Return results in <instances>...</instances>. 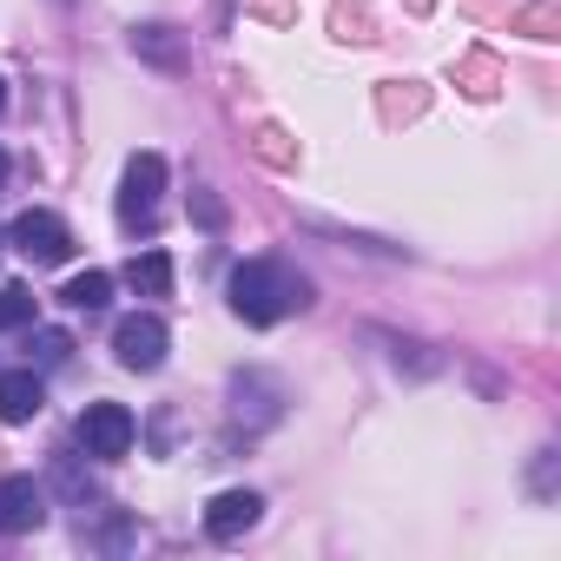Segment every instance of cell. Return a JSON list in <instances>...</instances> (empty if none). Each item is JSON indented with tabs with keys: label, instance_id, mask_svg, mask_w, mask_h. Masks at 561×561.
I'll use <instances>...</instances> for the list:
<instances>
[{
	"label": "cell",
	"instance_id": "obj_5",
	"mask_svg": "<svg viewBox=\"0 0 561 561\" xmlns=\"http://www.w3.org/2000/svg\"><path fill=\"white\" fill-rule=\"evenodd\" d=\"M165 344H172V331H165V318H152V311H133V318H119V331H113V357L126 364V370H159L165 364Z\"/></svg>",
	"mask_w": 561,
	"mask_h": 561
},
{
	"label": "cell",
	"instance_id": "obj_7",
	"mask_svg": "<svg viewBox=\"0 0 561 561\" xmlns=\"http://www.w3.org/2000/svg\"><path fill=\"white\" fill-rule=\"evenodd\" d=\"M47 522V489L34 476H0V535H34Z\"/></svg>",
	"mask_w": 561,
	"mask_h": 561
},
{
	"label": "cell",
	"instance_id": "obj_4",
	"mask_svg": "<svg viewBox=\"0 0 561 561\" xmlns=\"http://www.w3.org/2000/svg\"><path fill=\"white\" fill-rule=\"evenodd\" d=\"M73 436H80V449H87V456H100V462H119V456L133 449L139 423H133V410H126V403H87Z\"/></svg>",
	"mask_w": 561,
	"mask_h": 561
},
{
	"label": "cell",
	"instance_id": "obj_24",
	"mask_svg": "<svg viewBox=\"0 0 561 561\" xmlns=\"http://www.w3.org/2000/svg\"><path fill=\"white\" fill-rule=\"evenodd\" d=\"M430 8H436V0H410V14H430Z\"/></svg>",
	"mask_w": 561,
	"mask_h": 561
},
{
	"label": "cell",
	"instance_id": "obj_21",
	"mask_svg": "<svg viewBox=\"0 0 561 561\" xmlns=\"http://www.w3.org/2000/svg\"><path fill=\"white\" fill-rule=\"evenodd\" d=\"M93 541H100V548H106V554H119V548H126V541H133V515H126V508H119V515H113V522H106V528H100V535H93Z\"/></svg>",
	"mask_w": 561,
	"mask_h": 561
},
{
	"label": "cell",
	"instance_id": "obj_18",
	"mask_svg": "<svg viewBox=\"0 0 561 561\" xmlns=\"http://www.w3.org/2000/svg\"><path fill=\"white\" fill-rule=\"evenodd\" d=\"M192 225H198V231H211V238L225 231V205H218V192H211V185H192Z\"/></svg>",
	"mask_w": 561,
	"mask_h": 561
},
{
	"label": "cell",
	"instance_id": "obj_15",
	"mask_svg": "<svg viewBox=\"0 0 561 561\" xmlns=\"http://www.w3.org/2000/svg\"><path fill=\"white\" fill-rule=\"evenodd\" d=\"M54 482H60V495H67L73 508H87V502H93V476H80V456H73V449H60V456H54Z\"/></svg>",
	"mask_w": 561,
	"mask_h": 561
},
{
	"label": "cell",
	"instance_id": "obj_8",
	"mask_svg": "<svg viewBox=\"0 0 561 561\" xmlns=\"http://www.w3.org/2000/svg\"><path fill=\"white\" fill-rule=\"evenodd\" d=\"M257 515H264V495L257 489H225V495L205 502V535L211 541H238L244 528H257Z\"/></svg>",
	"mask_w": 561,
	"mask_h": 561
},
{
	"label": "cell",
	"instance_id": "obj_19",
	"mask_svg": "<svg viewBox=\"0 0 561 561\" xmlns=\"http://www.w3.org/2000/svg\"><path fill=\"white\" fill-rule=\"evenodd\" d=\"M515 27H522V34H535V41H554V8H548V0H535V8H522V14H515Z\"/></svg>",
	"mask_w": 561,
	"mask_h": 561
},
{
	"label": "cell",
	"instance_id": "obj_1",
	"mask_svg": "<svg viewBox=\"0 0 561 561\" xmlns=\"http://www.w3.org/2000/svg\"><path fill=\"white\" fill-rule=\"evenodd\" d=\"M225 298H231V318L271 331L285 324L291 311H311V277L285 257H244L231 277H225Z\"/></svg>",
	"mask_w": 561,
	"mask_h": 561
},
{
	"label": "cell",
	"instance_id": "obj_20",
	"mask_svg": "<svg viewBox=\"0 0 561 561\" xmlns=\"http://www.w3.org/2000/svg\"><path fill=\"white\" fill-rule=\"evenodd\" d=\"M554 462H561V449H535V476H528V489L548 502L554 495Z\"/></svg>",
	"mask_w": 561,
	"mask_h": 561
},
{
	"label": "cell",
	"instance_id": "obj_16",
	"mask_svg": "<svg viewBox=\"0 0 561 561\" xmlns=\"http://www.w3.org/2000/svg\"><path fill=\"white\" fill-rule=\"evenodd\" d=\"M34 324V291L27 285H0V331H21Z\"/></svg>",
	"mask_w": 561,
	"mask_h": 561
},
{
	"label": "cell",
	"instance_id": "obj_23",
	"mask_svg": "<svg viewBox=\"0 0 561 561\" xmlns=\"http://www.w3.org/2000/svg\"><path fill=\"white\" fill-rule=\"evenodd\" d=\"M423 113V93H383V119H410Z\"/></svg>",
	"mask_w": 561,
	"mask_h": 561
},
{
	"label": "cell",
	"instance_id": "obj_14",
	"mask_svg": "<svg viewBox=\"0 0 561 561\" xmlns=\"http://www.w3.org/2000/svg\"><path fill=\"white\" fill-rule=\"evenodd\" d=\"M377 344H390V364L410 370V377H430V370H436L430 344H416V337H390V331H377Z\"/></svg>",
	"mask_w": 561,
	"mask_h": 561
},
{
	"label": "cell",
	"instance_id": "obj_17",
	"mask_svg": "<svg viewBox=\"0 0 561 561\" xmlns=\"http://www.w3.org/2000/svg\"><path fill=\"white\" fill-rule=\"evenodd\" d=\"M27 351H34V364H41V370H60V364L73 357V337H67V331H34V344H27Z\"/></svg>",
	"mask_w": 561,
	"mask_h": 561
},
{
	"label": "cell",
	"instance_id": "obj_25",
	"mask_svg": "<svg viewBox=\"0 0 561 561\" xmlns=\"http://www.w3.org/2000/svg\"><path fill=\"white\" fill-rule=\"evenodd\" d=\"M0 113H8V80H0Z\"/></svg>",
	"mask_w": 561,
	"mask_h": 561
},
{
	"label": "cell",
	"instance_id": "obj_10",
	"mask_svg": "<svg viewBox=\"0 0 561 561\" xmlns=\"http://www.w3.org/2000/svg\"><path fill=\"white\" fill-rule=\"evenodd\" d=\"M133 54H139L146 67H159V73H185V60H192L185 34H179V27H165V21H146V27H133Z\"/></svg>",
	"mask_w": 561,
	"mask_h": 561
},
{
	"label": "cell",
	"instance_id": "obj_2",
	"mask_svg": "<svg viewBox=\"0 0 561 561\" xmlns=\"http://www.w3.org/2000/svg\"><path fill=\"white\" fill-rule=\"evenodd\" d=\"M159 192H165V159L159 152H133L119 172V225L126 231H152L159 225Z\"/></svg>",
	"mask_w": 561,
	"mask_h": 561
},
{
	"label": "cell",
	"instance_id": "obj_6",
	"mask_svg": "<svg viewBox=\"0 0 561 561\" xmlns=\"http://www.w3.org/2000/svg\"><path fill=\"white\" fill-rule=\"evenodd\" d=\"M231 403H238V423L244 430H271L277 416H285V383L264 377V370H238L231 377Z\"/></svg>",
	"mask_w": 561,
	"mask_h": 561
},
{
	"label": "cell",
	"instance_id": "obj_22",
	"mask_svg": "<svg viewBox=\"0 0 561 561\" xmlns=\"http://www.w3.org/2000/svg\"><path fill=\"white\" fill-rule=\"evenodd\" d=\"M257 152H264L271 165H291V159H298V152L285 146V133H277V126H264V133H257Z\"/></svg>",
	"mask_w": 561,
	"mask_h": 561
},
{
	"label": "cell",
	"instance_id": "obj_11",
	"mask_svg": "<svg viewBox=\"0 0 561 561\" xmlns=\"http://www.w3.org/2000/svg\"><path fill=\"white\" fill-rule=\"evenodd\" d=\"M126 285H133L139 298H172V257H165V251H133Z\"/></svg>",
	"mask_w": 561,
	"mask_h": 561
},
{
	"label": "cell",
	"instance_id": "obj_12",
	"mask_svg": "<svg viewBox=\"0 0 561 561\" xmlns=\"http://www.w3.org/2000/svg\"><path fill=\"white\" fill-rule=\"evenodd\" d=\"M60 305L67 311H106L113 305V271H80V277H67V285H60Z\"/></svg>",
	"mask_w": 561,
	"mask_h": 561
},
{
	"label": "cell",
	"instance_id": "obj_26",
	"mask_svg": "<svg viewBox=\"0 0 561 561\" xmlns=\"http://www.w3.org/2000/svg\"><path fill=\"white\" fill-rule=\"evenodd\" d=\"M0 185H8V152H0Z\"/></svg>",
	"mask_w": 561,
	"mask_h": 561
},
{
	"label": "cell",
	"instance_id": "obj_9",
	"mask_svg": "<svg viewBox=\"0 0 561 561\" xmlns=\"http://www.w3.org/2000/svg\"><path fill=\"white\" fill-rule=\"evenodd\" d=\"M47 410V383H41V370L27 364V370H0V423H34Z\"/></svg>",
	"mask_w": 561,
	"mask_h": 561
},
{
	"label": "cell",
	"instance_id": "obj_3",
	"mask_svg": "<svg viewBox=\"0 0 561 561\" xmlns=\"http://www.w3.org/2000/svg\"><path fill=\"white\" fill-rule=\"evenodd\" d=\"M8 244L27 257V264H67L73 257V231H67V218L60 211H21L14 225H8Z\"/></svg>",
	"mask_w": 561,
	"mask_h": 561
},
{
	"label": "cell",
	"instance_id": "obj_13",
	"mask_svg": "<svg viewBox=\"0 0 561 561\" xmlns=\"http://www.w3.org/2000/svg\"><path fill=\"white\" fill-rule=\"evenodd\" d=\"M456 80H462V93H476V100H489V93L502 87V67H495V54H469V60L456 67Z\"/></svg>",
	"mask_w": 561,
	"mask_h": 561
}]
</instances>
